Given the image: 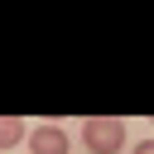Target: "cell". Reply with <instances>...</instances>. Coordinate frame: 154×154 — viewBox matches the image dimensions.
Returning <instances> with one entry per match:
<instances>
[{
    "instance_id": "6da1fadb",
    "label": "cell",
    "mask_w": 154,
    "mask_h": 154,
    "mask_svg": "<svg viewBox=\"0 0 154 154\" xmlns=\"http://www.w3.org/2000/svg\"><path fill=\"white\" fill-rule=\"evenodd\" d=\"M82 144L91 154H120L125 149V120H116V116H87L82 120Z\"/></svg>"
},
{
    "instance_id": "7a4b0ae2",
    "label": "cell",
    "mask_w": 154,
    "mask_h": 154,
    "mask_svg": "<svg viewBox=\"0 0 154 154\" xmlns=\"http://www.w3.org/2000/svg\"><path fill=\"white\" fill-rule=\"evenodd\" d=\"M24 140H29V154H67V130L63 125H38Z\"/></svg>"
},
{
    "instance_id": "3957f363",
    "label": "cell",
    "mask_w": 154,
    "mask_h": 154,
    "mask_svg": "<svg viewBox=\"0 0 154 154\" xmlns=\"http://www.w3.org/2000/svg\"><path fill=\"white\" fill-rule=\"evenodd\" d=\"M24 140V120L19 116H0V149H14Z\"/></svg>"
},
{
    "instance_id": "277c9868",
    "label": "cell",
    "mask_w": 154,
    "mask_h": 154,
    "mask_svg": "<svg viewBox=\"0 0 154 154\" xmlns=\"http://www.w3.org/2000/svg\"><path fill=\"white\" fill-rule=\"evenodd\" d=\"M135 154H154V140H140V144H135Z\"/></svg>"
}]
</instances>
